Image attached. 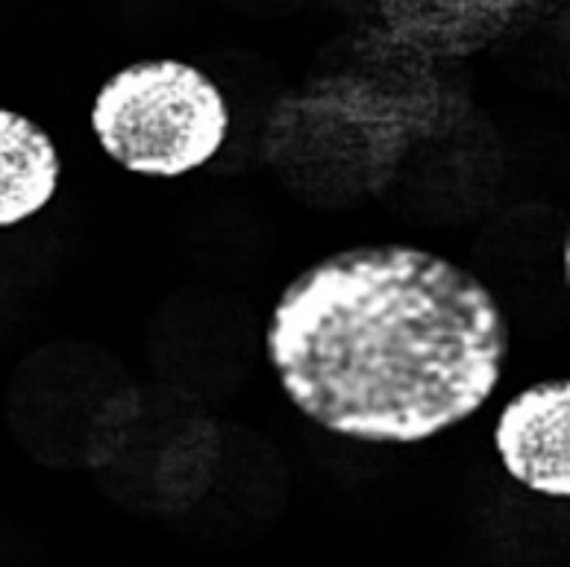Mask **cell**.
Listing matches in <instances>:
<instances>
[{
	"label": "cell",
	"instance_id": "277c9868",
	"mask_svg": "<svg viewBox=\"0 0 570 567\" xmlns=\"http://www.w3.org/2000/svg\"><path fill=\"white\" fill-rule=\"evenodd\" d=\"M62 156L39 124L0 106V229L36 218L57 197Z\"/></svg>",
	"mask_w": 570,
	"mask_h": 567
},
{
	"label": "cell",
	"instance_id": "5b68a950",
	"mask_svg": "<svg viewBox=\"0 0 570 567\" xmlns=\"http://www.w3.org/2000/svg\"><path fill=\"white\" fill-rule=\"evenodd\" d=\"M562 267H564V283L570 289V224H568V235H564V247H562Z\"/></svg>",
	"mask_w": 570,
	"mask_h": 567
},
{
	"label": "cell",
	"instance_id": "7a4b0ae2",
	"mask_svg": "<svg viewBox=\"0 0 570 567\" xmlns=\"http://www.w3.org/2000/svg\"><path fill=\"white\" fill-rule=\"evenodd\" d=\"M91 136L136 177L177 179L204 168L227 145L233 115L218 82L186 59H139L100 82Z\"/></svg>",
	"mask_w": 570,
	"mask_h": 567
},
{
	"label": "cell",
	"instance_id": "6da1fadb",
	"mask_svg": "<svg viewBox=\"0 0 570 567\" xmlns=\"http://www.w3.org/2000/svg\"><path fill=\"white\" fill-rule=\"evenodd\" d=\"M265 359L285 400L330 436L424 444L494 398L509 321L459 262L415 244H356L285 283Z\"/></svg>",
	"mask_w": 570,
	"mask_h": 567
},
{
	"label": "cell",
	"instance_id": "3957f363",
	"mask_svg": "<svg viewBox=\"0 0 570 567\" xmlns=\"http://www.w3.org/2000/svg\"><path fill=\"white\" fill-rule=\"evenodd\" d=\"M494 453L521 488L550 500H570V377L541 380L500 409Z\"/></svg>",
	"mask_w": 570,
	"mask_h": 567
}]
</instances>
